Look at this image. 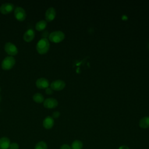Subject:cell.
<instances>
[{
  "label": "cell",
  "instance_id": "cell-1",
  "mask_svg": "<svg viewBox=\"0 0 149 149\" xmlns=\"http://www.w3.org/2000/svg\"><path fill=\"white\" fill-rule=\"evenodd\" d=\"M49 49V42L47 38H41L36 44V50L40 54H46Z\"/></svg>",
  "mask_w": 149,
  "mask_h": 149
},
{
  "label": "cell",
  "instance_id": "cell-2",
  "mask_svg": "<svg viewBox=\"0 0 149 149\" xmlns=\"http://www.w3.org/2000/svg\"><path fill=\"white\" fill-rule=\"evenodd\" d=\"M48 38L52 42L59 43L65 38V34L62 31H55L49 34Z\"/></svg>",
  "mask_w": 149,
  "mask_h": 149
},
{
  "label": "cell",
  "instance_id": "cell-3",
  "mask_svg": "<svg viewBox=\"0 0 149 149\" xmlns=\"http://www.w3.org/2000/svg\"><path fill=\"white\" fill-rule=\"evenodd\" d=\"M15 59L12 56L5 57L1 63V67L3 70H9L11 69L15 64Z\"/></svg>",
  "mask_w": 149,
  "mask_h": 149
},
{
  "label": "cell",
  "instance_id": "cell-4",
  "mask_svg": "<svg viewBox=\"0 0 149 149\" xmlns=\"http://www.w3.org/2000/svg\"><path fill=\"white\" fill-rule=\"evenodd\" d=\"M4 49L9 55L12 56L16 55L18 53V49L16 46L10 42H8L5 44Z\"/></svg>",
  "mask_w": 149,
  "mask_h": 149
},
{
  "label": "cell",
  "instance_id": "cell-5",
  "mask_svg": "<svg viewBox=\"0 0 149 149\" xmlns=\"http://www.w3.org/2000/svg\"><path fill=\"white\" fill-rule=\"evenodd\" d=\"M14 16L18 21H23L26 17V11L22 7H16L14 10Z\"/></svg>",
  "mask_w": 149,
  "mask_h": 149
},
{
  "label": "cell",
  "instance_id": "cell-6",
  "mask_svg": "<svg viewBox=\"0 0 149 149\" xmlns=\"http://www.w3.org/2000/svg\"><path fill=\"white\" fill-rule=\"evenodd\" d=\"M66 86L65 82L61 80H56L50 84L51 88L55 91L62 90Z\"/></svg>",
  "mask_w": 149,
  "mask_h": 149
},
{
  "label": "cell",
  "instance_id": "cell-7",
  "mask_svg": "<svg viewBox=\"0 0 149 149\" xmlns=\"http://www.w3.org/2000/svg\"><path fill=\"white\" fill-rule=\"evenodd\" d=\"M58 105V101L54 98H48L44 100L43 105L45 108L48 109H53L56 107Z\"/></svg>",
  "mask_w": 149,
  "mask_h": 149
},
{
  "label": "cell",
  "instance_id": "cell-8",
  "mask_svg": "<svg viewBox=\"0 0 149 149\" xmlns=\"http://www.w3.org/2000/svg\"><path fill=\"white\" fill-rule=\"evenodd\" d=\"M14 9V5L12 3H5L1 5L0 7V12L3 15H7Z\"/></svg>",
  "mask_w": 149,
  "mask_h": 149
},
{
  "label": "cell",
  "instance_id": "cell-9",
  "mask_svg": "<svg viewBox=\"0 0 149 149\" xmlns=\"http://www.w3.org/2000/svg\"><path fill=\"white\" fill-rule=\"evenodd\" d=\"M56 16V10L53 7H50L48 8L45 13V18L46 22L52 21Z\"/></svg>",
  "mask_w": 149,
  "mask_h": 149
},
{
  "label": "cell",
  "instance_id": "cell-10",
  "mask_svg": "<svg viewBox=\"0 0 149 149\" xmlns=\"http://www.w3.org/2000/svg\"><path fill=\"white\" fill-rule=\"evenodd\" d=\"M49 85V81L48 79L44 77H41L38 79L36 81V86L38 88L45 89L48 87Z\"/></svg>",
  "mask_w": 149,
  "mask_h": 149
},
{
  "label": "cell",
  "instance_id": "cell-11",
  "mask_svg": "<svg viewBox=\"0 0 149 149\" xmlns=\"http://www.w3.org/2000/svg\"><path fill=\"white\" fill-rule=\"evenodd\" d=\"M34 37H35V32H34V31L33 29H28L24 33L23 38V40L26 42H31L34 38Z\"/></svg>",
  "mask_w": 149,
  "mask_h": 149
},
{
  "label": "cell",
  "instance_id": "cell-12",
  "mask_svg": "<svg viewBox=\"0 0 149 149\" xmlns=\"http://www.w3.org/2000/svg\"><path fill=\"white\" fill-rule=\"evenodd\" d=\"M54 125V120L52 116H48L45 118L42 122V125L46 129H51Z\"/></svg>",
  "mask_w": 149,
  "mask_h": 149
},
{
  "label": "cell",
  "instance_id": "cell-13",
  "mask_svg": "<svg viewBox=\"0 0 149 149\" xmlns=\"http://www.w3.org/2000/svg\"><path fill=\"white\" fill-rule=\"evenodd\" d=\"M10 144V139L7 137L0 138V149H8Z\"/></svg>",
  "mask_w": 149,
  "mask_h": 149
},
{
  "label": "cell",
  "instance_id": "cell-14",
  "mask_svg": "<svg viewBox=\"0 0 149 149\" xmlns=\"http://www.w3.org/2000/svg\"><path fill=\"white\" fill-rule=\"evenodd\" d=\"M139 126L143 129H147L149 127V116H144L139 121Z\"/></svg>",
  "mask_w": 149,
  "mask_h": 149
},
{
  "label": "cell",
  "instance_id": "cell-15",
  "mask_svg": "<svg viewBox=\"0 0 149 149\" xmlns=\"http://www.w3.org/2000/svg\"><path fill=\"white\" fill-rule=\"evenodd\" d=\"M47 26V22L46 20H40L39 22H38L36 24V26H35V28L38 31H41L42 30H44L46 27Z\"/></svg>",
  "mask_w": 149,
  "mask_h": 149
},
{
  "label": "cell",
  "instance_id": "cell-16",
  "mask_svg": "<svg viewBox=\"0 0 149 149\" xmlns=\"http://www.w3.org/2000/svg\"><path fill=\"white\" fill-rule=\"evenodd\" d=\"M70 147L72 149H82L83 144L81 141L79 140H75L72 142Z\"/></svg>",
  "mask_w": 149,
  "mask_h": 149
},
{
  "label": "cell",
  "instance_id": "cell-17",
  "mask_svg": "<svg viewBox=\"0 0 149 149\" xmlns=\"http://www.w3.org/2000/svg\"><path fill=\"white\" fill-rule=\"evenodd\" d=\"M33 100L37 102V103H42L44 102V96L39 93H35L33 96Z\"/></svg>",
  "mask_w": 149,
  "mask_h": 149
},
{
  "label": "cell",
  "instance_id": "cell-18",
  "mask_svg": "<svg viewBox=\"0 0 149 149\" xmlns=\"http://www.w3.org/2000/svg\"><path fill=\"white\" fill-rule=\"evenodd\" d=\"M48 146L47 143L44 141H38L35 146L34 149H47Z\"/></svg>",
  "mask_w": 149,
  "mask_h": 149
},
{
  "label": "cell",
  "instance_id": "cell-19",
  "mask_svg": "<svg viewBox=\"0 0 149 149\" xmlns=\"http://www.w3.org/2000/svg\"><path fill=\"white\" fill-rule=\"evenodd\" d=\"M19 146L16 143H12L10 144L9 149H19Z\"/></svg>",
  "mask_w": 149,
  "mask_h": 149
},
{
  "label": "cell",
  "instance_id": "cell-20",
  "mask_svg": "<svg viewBox=\"0 0 149 149\" xmlns=\"http://www.w3.org/2000/svg\"><path fill=\"white\" fill-rule=\"evenodd\" d=\"M60 116V112L59 111H55L52 113V117L53 118H58Z\"/></svg>",
  "mask_w": 149,
  "mask_h": 149
},
{
  "label": "cell",
  "instance_id": "cell-21",
  "mask_svg": "<svg viewBox=\"0 0 149 149\" xmlns=\"http://www.w3.org/2000/svg\"><path fill=\"white\" fill-rule=\"evenodd\" d=\"M45 93L48 95L52 94L53 93V90L51 87H47L45 88Z\"/></svg>",
  "mask_w": 149,
  "mask_h": 149
},
{
  "label": "cell",
  "instance_id": "cell-22",
  "mask_svg": "<svg viewBox=\"0 0 149 149\" xmlns=\"http://www.w3.org/2000/svg\"><path fill=\"white\" fill-rule=\"evenodd\" d=\"M60 149H72V148L69 145L67 144H63L60 147Z\"/></svg>",
  "mask_w": 149,
  "mask_h": 149
},
{
  "label": "cell",
  "instance_id": "cell-23",
  "mask_svg": "<svg viewBox=\"0 0 149 149\" xmlns=\"http://www.w3.org/2000/svg\"><path fill=\"white\" fill-rule=\"evenodd\" d=\"M42 36L43 37V38H47V37L49 36V34H48V31H44V32L42 33Z\"/></svg>",
  "mask_w": 149,
  "mask_h": 149
},
{
  "label": "cell",
  "instance_id": "cell-24",
  "mask_svg": "<svg viewBox=\"0 0 149 149\" xmlns=\"http://www.w3.org/2000/svg\"><path fill=\"white\" fill-rule=\"evenodd\" d=\"M118 149H130V148L128 146H127L126 145H122L118 148Z\"/></svg>",
  "mask_w": 149,
  "mask_h": 149
},
{
  "label": "cell",
  "instance_id": "cell-25",
  "mask_svg": "<svg viewBox=\"0 0 149 149\" xmlns=\"http://www.w3.org/2000/svg\"><path fill=\"white\" fill-rule=\"evenodd\" d=\"M148 48H149V44H148Z\"/></svg>",
  "mask_w": 149,
  "mask_h": 149
},
{
  "label": "cell",
  "instance_id": "cell-26",
  "mask_svg": "<svg viewBox=\"0 0 149 149\" xmlns=\"http://www.w3.org/2000/svg\"><path fill=\"white\" fill-rule=\"evenodd\" d=\"M0 102H1V96H0Z\"/></svg>",
  "mask_w": 149,
  "mask_h": 149
},
{
  "label": "cell",
  "instance_id": "cell-27",
  "mask_svg": "<svg viewBox=\"0 0 149 149\" xmlns=\"http://www.w3.org/2000/svg\"><path fill=\"white\" fill-rule=\"evenodd\" d=\"M0 91H1V88H0Z\"/></svg>",
  "mask_w": 149,
  "mask_h": 149
}]
</instances>
